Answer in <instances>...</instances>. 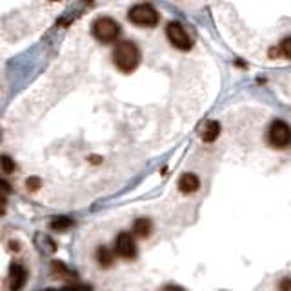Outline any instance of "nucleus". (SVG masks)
I'll list each match as a JSON object with an SVG mask.
<instances>
[{"label":"nucleus","mask_w":291,"mask_h":291,"mask_svg":"<svg viewBox=\"0 0 291 291\" xmlns=\"http://www.w3.org/2000/svg\"><path fill=\"white\" fill-rule=\"evenodd\" d=\"M278 287H280V291H291V277L282 278L280 284H278Z\"/></svg>","instance_id":"17"},{"label":"nucleus","mask_w":291,"mask_h":291,"mask_svg":"<svg viewBox=\"0 0 291 291\" xmlns=\"http://www.w3.org/2000/svg\"><path fill=\"white\" fill-rule=\"evenodd\" d=\"M36 244L40 246V250L45 251V253H53V251H55V242L51 240L50 236L36 235Z\"/></svg>","instance_id":"12"},{"label":"nucleus","mask_w":291,"mask_h":291,"mask_svg":"<svg viewBox=\"0 0 291 291\" xmlns=\"http://www.w3.org/2000/svg\"><path fill=\"white\" fill-rule=\"evenodd\" d=\"M113 64L122 73H131L140 64V50L133 42H120L113 50Z\"/></svg>","instance_id":"1"},{"label":"nucleus","mask_w":291,"mask_h":291,"mask_svg":"<svg viewBox=\"0 0 291 291\" xmlns=\"http://www.w3.org/2000/svg\"><path fill=\"white\" fill-rule=\"evenodd\" d=\"M160 291H184L182 287H178V286H166V287H162Z\"/></svg>","instance_id":"19"},{"label":"nucleus","mask_w":291,"mask_h":291,"mask_svg":"<svg viewBox=\"0 0 291 291\" xmlns=\"http://www.w3.org/2000/svg\"><path fill=\"white\" fill-rule=\"evenodd\" d=\"M2 169H4V173L15 171V162H13L11 159H9L8 155H4V157H2Z\"/></svg>","instance_id":"15"},{"label":"nucleus","mask_w":291,"mask_h":291,"mask_svg":"<svg viewBox=\"0 0 291 291\" xmlns=\"http://www.w3.org/2000/svg\"><path fill=\"white\" fill-rule=\"evenodd\" d=\"M115 253L120 255L122 259H135L136 257V244L131 233L122 231L115 240Z\"/></svg>","instance_id":"6"},{"label":"nucleus","mask_w":291,"mask_h":291,"mask_svg":"<svg viewBox=\"0 0 291 291\" xmlns=\"http://www.w3.org/2000/svg\"><path fill=\"white\" fill-rule=\"evenodd\" d=\"M166 35H168V40L180 51H189L191 45H193L186 27L182 26L180 22H169L168 27H166Z\"/></svg>","instance_id":"5"},{"label":"nucleus","mask_w":291,"mask_h":291,"mask_svg":"<svg viewBox=\"0 0 291 291\" xmlns=\"http://www.w3.org/2000/svg\"><path fill=\"white\" fill-rule=\"evenodd\" d=\"M73 226V220L68 217H57L51 220V227L53 229H59V231H62V229H68V227Z\"/></svg>","instance_id":"13"},{"label":"nucleus","mask_w":291,"mask_h":291,"mask_svg":"<svg viewBox=\"0 0 291 291\" xmlns=\"http://www.w3.org/2000/svg\"><path fill=\"white\" fill-rule=\"evenodd\" d=\"M280 51H282V55H284L286 59H291V36H287V38H284V40H282Z\"/></svg>","instance_id":"14"},{"label":"nucleus","mask_w":291,"mask_h":291,"mask_svg":"<svg viewBox=\"0 0 291 291\" xmlns=\"http://www.w3.org/2000/svg\"><path fill=\"white\" fill-rule=\"evenodd\" d=\"M93 35H95L96 40L109 44V42H115L120 36V26L115 22L113 18H96L93 22Z\"/></svg>","instance_id":"2"},{"label":"nucleus","mask_w":291,"mask_h":291,"mask_svg":"<svg viewBox=\"0 0 291 291\" xmlns=\"http://www.w3.org/2000/svg\"><path fill=\"white\" fill-rule=\"evenodd\" d=\"M47 291H55V289H47ZM60 291H91V287L87 286H69V287H64Z\"/></svg>","instance_id":"18"},{"label":"nucleus","mask_w":291,"mask_h":291,"mask_svg":"<svg viewBox=\"0 0 291 291\" xmlns=\"http://www.w3.org/2000/svg\"><path fill=\"white\" fill-rule=\"evenodd\" d=\"M218 135H220V124L217 120H208L202 127V131H200V136H202L204 142H215Z\"/></svg>","instance_id":"9"},{"label":"nucleus","mask_w":291,"mask_h":291,"mask_svg":"<svg viewBox=\"0 0 291 291\" xmlns=\"http://www.w3.org/2000/svg\"><path fill=\"white\" fill-rule=\"evenodd\" d=\"M27 280V271L22 264L15 262L11 268H9V275L8 280H6V286H8L9 291H20L24 286H26Z\"/></svg>","instance_id":"7"},{"label":"nucleus","mask_w":291,"mask_h":291,"mask_svg":"<svg viewBox=\"0 0 291 291\" xmlns=\"http://www.w3.org/2000/svg\"><path fill=\"white\" fill-rule=\"evenodd\" d=\"M268 140L273 148H278V150H284V148H289L291 146V127L289 124H286L284 120H275L269 126L268 131Z\"/></svg>","instance_id":"4"},{"label":"nucleus","mask_w":291,"mask_h":291,"mask_svg":"<svg viewBox=\"0 0 291 291\" xmlns=\"http://www.w3.org/2000/svg\"><path fill=\"white\" fill-rule=\"evenodd\" d=\"M129 20L136 26L142 27H153L159 22V13L151 4H136L129 9Z\"/></svg>","instance_id":"3"},{"label":"nucleus","mask_w":291,"mask_h":291,"mask_svg":"<svg viewBox=\"0 0 291 291\" xmlns=\"http://www.w3.org/2000/svg\"><path fill=\"white\" fill-rule=\"evenodd\" d=\"M26 186H27V189H31V191L40 189V178H36V177H33V178H27Z\"/></svg>","instance_id":"16"},{"label":"nucleus","mask_w":291,"mask_h":291,"mask_svg":"<svg viewBox=\"0 0 291 291\" xmlns=\"http://www.w3.org/2000/svg\"><path fill=\"white\" fill-rule=\"evenodd\" d=\"M199 187H200V180L197 175H193V173L182 175L180 180H178V189H180L182 193H195Z\"/></svg>","instance_id":"8"},{"label":"nucleus","mask_w":291,"mask_h":291,"mask_svg":"<svg viewBox=\"0 0 291 291\" xmlns=\"http://www.w3.org/2000/svg\"><path fill=\"white\" fill-rule=\"evenodd\" d=\"M151 229H153V224H151V220H148V218H136L135 220V226H133V233L138 236H148L151 233Z\"/></svg>","instance_id":"11"},{"label":"nucleus","mask_w":291,"mask_h":291,"mask_svg":"<svg viewBox=\"0 0 291 291\" xmlns=\"http://www.w3.org/2000/svg\"><path fill=\"white\" fill-rule=\"evenodd\" d=\"M96 260H99V264L102 268H109L115 260V253L109 248H106V246H100L99 250H96Z\"/></svg>","instance_id":"10"}]
</instances>
